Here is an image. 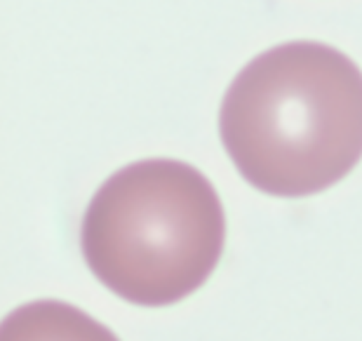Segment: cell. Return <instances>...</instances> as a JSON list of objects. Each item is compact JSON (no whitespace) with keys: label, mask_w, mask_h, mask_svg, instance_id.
Returning a JSON list of instances; mask_svg holds the SVG:
<instances>
[{"label":"cell","mask_w":362,"mask_h":341,"mask_svg":"<svg viewBox=\"0 0 362 341\" xmlns=\"http://www.w3.org/2000/svg\"><path fill=\"white\" fill-rule=\"evenodd\" d=\"M219 132L238 172L259 191L320 193L362 158V71L322 42L266 50L223 94Z\"/></svg>","instance_id":"1"},{"label":"cell","mask_w":362,"mask_h":341,"mask_svg":"<svg viewBox=\"0 0 362 341\" xmlns=\"http://www.w3.org/2000/svg\"><path fill=\"white\" fill-rule=\"evenodd\" d=\"M226 243L221 198L193 165L151 158L111 174L81 226L90 271L120 299L168 306L214 273Z\"/></svg>","instance_id":"2"},{"label":"cell","mask_w":362,"mask_h":341,"mask_svg":"<svg viewBox=\"0 0 362 341\" xmlns=\"http://www.w3.org/2000/svg\"><path fill=\"white\" fill-rule=\"evenodd\" d=\"M0 341H120L106 325L66 301L40 299L14 308L0 325Z\"/></svg>","instance_id":"3"}]
</instances>
